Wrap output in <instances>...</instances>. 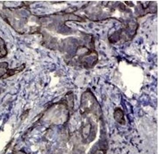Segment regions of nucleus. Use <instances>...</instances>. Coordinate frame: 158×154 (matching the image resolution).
Wrapping results in <instances>:
<instances>
[{"label": "nucleus", "mask_w": 158, "mask_h": 154, "mask_svg": "<svg viewBox=\"0 0 158 154\" xmlns=\"http://www.w3.org/2000/svg\"><path fill=\"white\" fill-rule=\"evenodd\" d=\"M114 118L115 120L121 124L125 123V119L124 117V114L121 109H117L114 111Z\"/></svg>", "instance_id": "obj_1"}]
</instances>
